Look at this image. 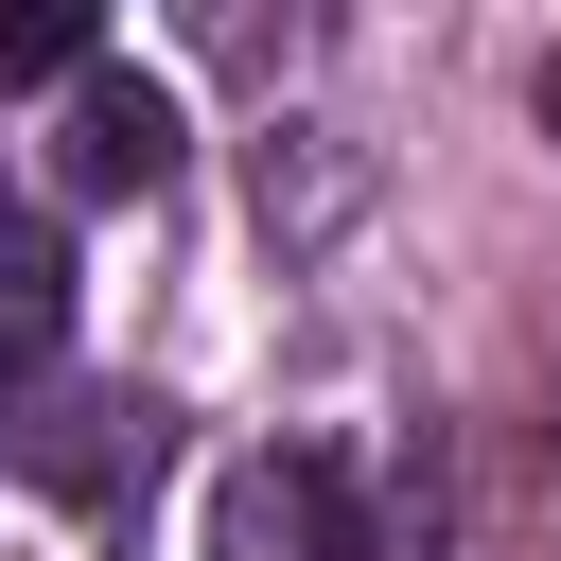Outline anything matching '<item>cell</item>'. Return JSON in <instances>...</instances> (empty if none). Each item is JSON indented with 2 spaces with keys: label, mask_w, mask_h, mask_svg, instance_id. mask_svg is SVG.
<instances>
[{
  "label": "cell",
  "mask_w": 561,
  "mask_h": 561,
  "mask_svg": "<svg viewBox=\"0 0 561 561\" xmlns=\"http://www.w3.org/2000/svg\"><path fill=\"white\" fill-rule=\"evenodd\" d=\"M158 175H175V88L88 53L70 70V193H158Z\"/></svg>",
  "instance_id": "6da1fadb"
},
{
  "label": "cell",
  "mask_w": 561,
  "mask_h": 561,
  "mask_svg": "<svg viewBox=\"0 0 561 561\" xmlns=\"http://www.w3.org/2000/svg\"><path fill=\"white\" fill-rule=\"evenodd\" d=\"M333 456H245L228 491H210V561H333Z\"/></svg>",
  "instance_id": "7a4b0ae2"
},
{
  "label": "cell",
  "mask_w": 561,
  "mask_h": 561,
  "mask_svg": "<svg viewBox=\"0 0 561 561\" xmlns=\"http://www.w3.org/2000/svg\"><path fill=\"white\" fill-rule=\"evenodd\" d=\"M18 473L70 491V508H105L123 473H158V403H53V421H18Z\"/></svg>",
  "instance_id": "3957f363"
},
{
  "label": "cell",
  "mask_w": 561,
  "mask_h": 561,
  "mask_svg": "<svg viewBox=\"0 0 561 561\" xmlns=\"http://www.w3.org/2000/svg\"><path fill=\"white\" fill-rule=\"evenodd\" d=\"M70 333V245L53 210H0V351H53Z\"/></svg>",
  "instance_id": "277c9868"
},
{
  "label": "cell",
  "mask_w": 561,
  "mask_h": 561,
  "mask_svg": "<svg viewBox=\"0 0 561 561\" xmlns=\"http://www.w3.org/2000/svg\"><path fill=\"white\" fill-rule=\"evenodd\" d=\"M88 53H105V35H88L70 0H0V88H70Z\"/></svg>",
  "instance_id": "5b68a950"
},
{
  "label": "cell",
  "mask_w": 561,
  "mask_h": 561,
  "mask_svg": "<svg viewBox=\"0 0 561 561\" xmlns=\"http://www.w3.org/2000/svg\"><path fill=\"white\" fill-rule=\"evenodd\" d=\"M543 140H561V53H543Z\"/></svg>",
  "instance_id": "8992f818"
}]
</instances>
